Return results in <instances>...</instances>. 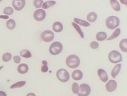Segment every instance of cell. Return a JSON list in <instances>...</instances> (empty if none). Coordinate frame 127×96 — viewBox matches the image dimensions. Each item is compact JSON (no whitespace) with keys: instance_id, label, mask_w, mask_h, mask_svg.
<instances>
[{"instance_id":"obj_1","label":"cell","mask_w":127,"mask_h":96,"mask_svg":"<svg viewBox=\"0 0 127 96\" xmlns=\"http://www.w3.org/2000/svg\"><path fill=\"white\" fill-rule=\"evenodd\" d=\"M66 64L70 68H76L80 65V59L76 55H70L66 58Z\"/></svg>"},{"instance_id":"obj_2","label":"cell","mask_w":127,"mask_h":96,"mask_svg":"<svg viewBox=\"0 0 127 96\" xmlns=\"http://www.w3.org/2000/svg\"><path fill=\"white\" fill-rule=\"evenodd\" d=\"M120 24V19L116 16H112L107 17L105 20V25L110 30L116 28Z\"/></svg>"},{"instance_id":"obj_3","label":"cell","mask_w":127,"mask_h":96,"mask_svg":"<svg viewBox=\"0 0 127 96\" xmlns=\"http://www.w3.org/2000/svg\"><path fill=\"white\" fill-rule=\"evenodd\" d=\"M57 79L62 82H66L69 80V73L66 69L61 68L57 71L56 73Z\"/></svg>"},{"instance_id":"obj_4","label":"cell","mask_w":127,"mask_h":96,"mask_svg":"<svg viewBox=\"0 0 127 96\" xmlns=\"http://www.w3.org/2000/svg\"><path fill=\"white\" fill-rule=\"evenodd\" d=\"M63 50V45L60 42L55 41L52 43L49 48V52L52 55H56L59 54Z\"/></svg>"},{"instance_id":"obj_5","label":"cell","mask_w":127,"mask_h":96,"mask_svg":"<svg viewBox=\"0 0 127 96\" xmlns=\"http://www.w3.org/2000/svg\"><path fill=\"white\" fill-rule=\"evenodd\" d=\"M109 60L112 64H117L122 61V56L117 50H112L109 54Z\"/></svg>"},{"instance_id":"obj_6","label":"cell","mask_w":127,"mask_h":96,"mask_svg":"<svg viewBox=\"0 0 127 96\" xmlns=\"http://www.w3.org/2000/svg\"><path fill=\"white\" fill-rule=\"evenodd\" d=\"M91 87L88 84L83 83L79 86V92L78 95L79 96H88L91 93Z\"/></svg>"},{"instance_id":"obj_7","label":"cell","mask_w":127,"mask_h":96,"mask_svg":"<svg viewBox=\"0 0 127 96\" xmlns=\"http://www.w3.org/2000/svg\"><path fill=\"white\" fill-rule=\"evenodd\" d=\"M41 39L46 43L51 42L54 39V33L52 31L45 30L41 33Z\"/></svg>"},{"instance_id":"obj_8","label":"cell","mask_w":127,"mask_h":96,"mask_svg":"<svg viewBox=\"0 0 127 96\" xmlns=\"http://www.w3.org/2000/svg\"><path fill=\"white\" fill-rule=\"evenodd\" d=\"M33 17L36 21L40 22L44 20L46 17V12L43 9H39L35 11L33 14Z\"/></svg>"},{"instance_id":"obj_9","label":"cell","mask_w":127,"mask_h":96,"mask_svg":"<svg viewBox=\"0 0 127 96\" xmlns=\"http://www.w3.org/2000/svg\"><path fill=\"white\" fill-rule=\"evenodd\" d=\"M117 87V83L115 80H109L107 83L105 84V89L109 92H112L115 91Z\"/></svg>"},{"instance_id":"obj_10","label":"cell","mask_w":127,"mask_h":96,"mask_svg":"<svg viewBox=\"0 0 127 96\" xmlns=\"http://www.w3.org/2000/svg\"><path fill=\"white\" fill-rule=\"evenodd\" d=\"M26 5L25 0H14L12 1V6L16 11H21Z\"/></svg>"},{"instance_id":"obj_11","label":"cell","mask_w":127,"mask_h":96,"mask_svg":"<svg viewBox=\"0 0 127 96\" xmlns=\"http://www.w3.org/2000/svg\"><path fill=\"white\" fill-rule=\"evenodd\" d=\"M98 75H99V78L103 82H107L108 80H109V76H108L107 73L104 70V69L100 68L97 71Z\"/></svg>"},{"instance_id":"obj_12","label":"cell","mask_w":127,"mask_h":96,"mask_svg":"<svg viewBox=\"0 0 127 96\" xmlns=\"http://www.w3.org/2000/svg\"><path fill=\"white\" fill-rule=\"evenodd\" d=\"M83 77V73L81 70H74L72 73V78L75 81H79Z\"/></svg>"},{"instance_id":"obj_13","label":"cell","mask_w":127,"mask_h":96,"mask_svg":"<svg viewBox=\"0 0 127 96\" xmlns=\"http://www.w3.org/2000/svg\"><path fill=\"white\" fill-rule=\"evenodd\" d=\"M122 65L121 64H118L115 65L114 67V68L112 69L111 71V76L113 78H115L117 77V76L118 75V74L120 72V70H121Z\"/></svg>"},{"instance_id":"obj_14","label":"cell","mask_w":127,"mask_h":96,"mask_svg":"<svg viewBox=\"0 0 127 96\" xmlns=\"http://www.w3.org/2000/svg\"><path fill=\"white\" fill-rule=\"evenodd\" d=\"M29 71V66L26 64H21L17 67V71L21 74L27 73Z\"/></svg>"},{"instance_id":"obj_15","label":"cell","mask_w":127,"mask_h":96,"mask_svg":"<svg viewBox=\"0 0 127 96\" xmlns=\"http://www.w3.org/2000/svg\"><path fill=\"white\" fill-rule=\"evenodd\" d=\"M52 28L54 32H57V33H60L62 32L63 29V26L62 23L60 22H55L53 24L52 26Z\"/></svg>"},{"instance_id":"obj_16","label":"cell","mask_w":127,"mask_h":96,"mask_svg":"<svg viewBox=\"0 0 127 96\" xmlns=\"http://www.w3.org/2000/svg\"><path fill=\"white\" fill-rule=\"evenodd\" d=\"M74 23H76L78 25H80L83 26V27H89L90 26V23L88 22V21L80 19V18H74Z\"/></svg>"},{"instance_id":"obj_17","label":"cell","mask_w":127,"mask_h":96,"mask_svg":"<svg viewBox=\"0 0 127 96\" xmlns=\"http://www.w3.org/2000/svg\"><path fill=\"white\" fill-rule=\"evenodd\" d=\"M97 19V15L95 12H91L89 13L87 16V20L90 22H94Z\"/></svg>"},{"instance_id":"obj_18","label":"cell","mask_w":127,"mask_h":96,"mask_svg":"<svg viewBox=\"0 0 127 96\" xmlns=\"http://www.w3.org/2000/svg\"><path fill=\"white\" fill-rule=\"evenodd\" d=\"M119 46L122 51L127 52V39L125 38V39H122L119 44Z\"/></svg>"},{"instance_id":"obj_19","label":"cell","mask_w":127,"mask_h":96,"mask_svg":"<svg viewBox=\"0 0 127 96\" xmlns=\"http://www.w3.org/2000/svg\"><path fill=\"white\" fill-rule=\"evenodd\" d=\"M107 33L104 32H100L97 33L96 34V39L99 41H102L105 40L107 39Z\"/></svg>"},{"instance_id":"obj_20","label":"cell","mask_w":127,"mask_h":96,"mask_svg":"<svg viewBox=\"0 0 127 96\" xmlns=\"http://www.w3.org/2000/svg\"><path fill=\"white\" fill-rule=\"evenodd\" d=\"M110 4H111L112 7L113 9L115 11H120V6L119 4V2L116 0H110Z\"/></svg>"},{"instance_id":"obj_21","label":"cell","mask_w":127,"mask_h":96,"mask_svg":"<svg viewBox=\"0 0 127 96\" xmlns=\"http://www.w3.org/2000/svg\"><path fill=\"white\" fill-rule=\"evenodd\" d=\"M72 25L73 26V27H74V28H75V30H76V32H78V34H79V36H80V37L81 38H84V33H83V32L82 31L81 28H80V27H79V25H78V24H76V23H74V22H72Z\"/></svg>"},{"instance_id":"obj_22","label":"cell","mask_w":127,"mask_h":96,"mask_svg":"<svg viewBox=\"0 0 127 96\" xmlns=\"http://www.w3.org/2000/svg\"><path fill=\"white\" fill-rule=\"evenodd\" d=\"M120 33H121V30H120V28H116V29L115 30V31L114 32V33H113V34H112V35L110 36L109 38H107V40L110 41V40H112V39H115V38H117L119 35H120Z\"/></svg>"},{"instance_id":"obj_23","label":"cell","mask_w":127,"mask_h":96,"mask_svg":"<svg viewBox=\"0 0 127 96\" xmlns=\"http://www.w3.org/2000/svg\"><path fill=\"white\" fill-rule=\"evenodd\" d=\"M55 4H56V2L55 1H46V2H43L42 7H43V10L47 9H48L50 8V7L53 6Z\"/></svg>"},{"instance_id":"obj_24","label":"cell","mask_w":127,"mask_h":96,"mask_svg":"<svg viewBox=\"0 0 127 96\" xmlns=\"http://www.w3.org/2000/svg\"><path fill=\"white\" fill-rule=\"evenodd\" d=\"M26 84V81H19V82H16V83L13 84L11 85L10 86V88L11 89H16V88H20V87H23L24 86H25Z\"/></svg>"},{"instance_id":"obj_25","label":"cell","mask_w":127,"mask_h":96,"mask_svg":"<svg viewBox=\"0 0 127 96\" xmlns=\"http://www.w3.org/2000/svg\"><path fill=\"white\" fill-rule=\"evenodd\" d=\"M7 28L9 30H13L16 27V22L13 19H9L6 22Z\"/></svg>"},{"instance_id":"obj_26","label":"cell","mask_w":127,"mask_h":96,"mask_svg":"<svg viewBox=\"0 0 127 96\" xmlns=\"http://www.w3.org/2000/svg\"><path fill=\"white\" fill-rule=\"evenodd\" d=\"M20 55L24 58H30L32 57L31 52L27 49H24V50H21V52H20Z\"/></svg>"},{"instance_id":"obj_27","label":"cell","mask_w":127,"mask_h":96,"mask_svg":"<svg viewBox=\"0 0 127 96\" xmlns=\"http://www.w3.org/2000/svg\"><path fill=\"white\" fill-rule=\"evenodd\" d=\"M12 59V54L9 52H6L3 54L2 57V59L4 62H7L10 61Z\"/></svg>"},{"instance_id":"obj_28","label":"cell","mask_w":127,"mask_h":96,"mask_svg":"<svg viewBox=\"0 0 127 96\" xmlns=\"http://www.w3.org/2000/svg\"><path fill=\"white\" fill-rule=\"evenodd\" d=\"M72 91H73V93L74 94H78V92H79V86L77 82H74L72 84Z\"/></svg>"},{"instance_id":"obj_29","label":"cell","mask_w":127,"mask_h":96,"mask_svg":"<svg viewBox=\"0 0 127 96\" xmlns=\"http://www.w3.org/2000/svg\"><path fill=\"white\" fill-rule=\"evenodd\" d=\"M4 13L6 15V16H10L12 15L14 13V10L12 7H5L4 9Z\"/></svg>"},{"instance_id":"obj_30","label":"cell","mask_w":127,"mask_h":96,"mask_svg":"<svg viewBox=\"0 0 127 96\" xmlns=\"http://www.w3.org/2000/svg\"><path fill=\"white\" fill-rule=\"evenodd\" d=\"M42 64H43V65H42V68H41V71L43 73H46L48 71V63L46 60H43L42 61Z\"/></svg>"},{"instance_id":"obj_31","label":"cell","mask_w":127,"mask_h":96,"mask_svg":"<svg viewBox=\"0 0 127 96\" xmlns=\"http://www.w3.org/2000/svg\"><path fill=\"white\" fill-rule=\"evenodd\" d=\"M43 3V1H42V0H35L34 2H33L34 6L37 9L40 8V7H42Z\"/></svg>"},{"instance_id":"obj_32","label":"cell","mask_w":127,"mask_h":96,"mask_svg":"<svg viewBox=\"0 0 127 96\" xmlns=\"http://www.w3.org/2000/svg\"><path fill=\"white\" fill-rule=\"evenodd\" d=\"M90 47L91 49H97L99 48V43L97 41H92L91 43H90Z\"/></svg>"},{"instance_id":"obj_33","label":"cell","mask_w":127,"mask_h":96,"mask_svg":"<svg viewBox=\"0 0 127 96\" xmlns=\"http://www.w3.org/2000/svg\"><path fill=\"white\" fill-rule=\"evenodd\" d=\"M13 60H14V63H16V64H19V63L21 62V59L19 56H18V55H16V56L13 57Z\"/></svg>"},{"instance_id":"obj_34","label":"cell","mask_w":127,"mask_h":96,"mask_svg":"<svg viewBox=\"0 0 127 96\" xmlns=\"http://www.w3.org/2000/svg\"><path fill=\"white\" fill-rule=\"evenodd\" d=\"M0 18H2V19H8L9 20V16H6V15H1V16H0Z\"/></svg>"},{"instance_id":"obj_35","label":"cell","mask_w":127,"mask_h":96,"mask_svg":"<svg viewBox=\"0 0 127 96\" xmlns=\"http://www.w3.org/2000/svg\"><path fill=\"white\" fill-rule=\"evenodd\" d=\"M0 96H7L6 92L4 91H0Z\"/></svg>"},{"instance_id":"obj_36","label":"cell","mask_w":127,"mask_h":96,"mask_svg":"<svg viewBox=\"0 0 127 96\" xmlns=\"http://www.w3.org/2000/svg\"><path fill=\"white\" fill-rule=\"evenodd\" d=\"M26 96H36L35 94L33 93V92H30V93H28Z\"/></svg>"},{"instance_id":"obj_37","label":"cell","mask_w":127,"mask_h":96,"mask_svg":"<svg viewBox=\"0 0 127 96\" xmlns=\"http://www.w3.org/2000/svg\"><path fill=\"white\" fill-rule=\"evenodd\" d=\"M120 1H121V2L122 4H125V5L127 4V0H120Z\"/></svg>"},{"instance_id":"obj_38","label":"cell","mask_w":127,"mask_h":96,"mask_svg":"<svg viewBox=\"0 0 127 96\" xmlns=\"http://www.w3.org/2000/svg\"><path fill=\"white\" fill-rule=\"evenodd\" d=\"M3 67H4L3 66H0V70H2V69L3 68Z\"/></svg>"}]
</instances>
